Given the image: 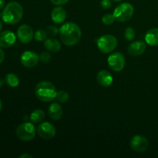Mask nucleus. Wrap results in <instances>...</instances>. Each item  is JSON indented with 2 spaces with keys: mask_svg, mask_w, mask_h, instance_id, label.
Listing matches in <instances>:
<instances>
[{
  "mask_svg": "<svg viewBox=\"0 0 158 158\" xmlns=\"http://www.w3.org/2000/svg\"><path fill=\"white\" fill-rule=\"evenodd\" d=\"M60 36L63 44L68 46H74L81 39V29L77 23L69 22L61 26L60 29Z\"/></svg>",
  "mask_w": 158,
  "mask_h": 158,
  "instance_id": "obj_1",
  "label": "nucleus"
},
{
  "mask_svg": "<svg viewBox=\"0 0 158 158\" xmlns=\"http://www.w3.org/2000/svg\"><path fill=\"white\" fill-rule=\"evenodd\" d=\"M23 9L17 2H10L4 8L2 13V19L4 23L9 25H15L22 19Z\"/></svg>",
  "mask_w": 158,
  "mask_h": 158,
  "instance_id": "obj_2",
  "label": "nucleus"
},
{
  "mask_svg": "<svg viewBox=\"0 0 158 158\" xmlns=\"http://www.w3.org/2000/svg\"><path fill=\"white\" fill-rule=\"evenodd\" d=\"M56 89L52 83L49 81L40 82L35 89L37 98L43 102H52L56 97Z\"/></svg>",
  "mask_w": 158,
  "mask_h": 158,
  "instance_id": "obj_3",
  "label": "nucleus"
},
{
  "mask_svg": "<svg viewBox=\"0 0 158 158\" xmlns=\"http://www.w3.org/2000/svg\"><path fill=\"white\" fill-rule=\"evenodd\" d=\"M134 13V8L131 3L124 2L119 5L114 11V15L116 19L120 23L131 19Z\"/></svg>",
  "mask_w": 158,
  "mask_h": 158,
  "instance_id": "obj_4",
  "label": "nucleus"
},
{
  "mask_svg": "<svg viewBox=\"0 0 158 158\" xmlns=\"http://www.w3.org/2000/svg\"><path fill=\"white\" fill-rule=\"evenodd\" d=\"M97 44L100 52L107 54L116 49L117 46V40L113 35H104L97 40Z\"/></svg>",
  "mask_w": 158,
  "mask_h": 158,
  "instance_id": "obj_5",
  "label": "nucleus"
},
{
  "mask_svg": "<svg viewBox=\"0 0 158 158\" xmlns=\"http://www.w3.org/2000/svg\"><path fill=\"white\" fill-rule=\"evenodd\" d=\"M35 128L32 123L25 122L17 127L16 135L22 141H30L35 136Z\"/></svg>",
  "mask_w": 158,
  "mask_h": 158,
  "instance_id": "obj_6",
  "label": "nucleus"
},
{
  "mask_svg": "<svg viewBox=\"0 0 158 158\" xmlns=\"http://www.w3.org/2000/svg\"><path fill=\"white\" fill-rule=\"evenodd\" d=\"M107 63L112 70L114 72H120L124 68L126 60L124 56L121 52H117L112 53L108 57Z\"/></svg>",
  "mask_w": 158,
  "mask_h": 158,
  "instance_id": "obj_7",
  "label": "nucleus"
},
{
  "mask_svg": "<svg viewBox=\"0 0 158 158\" xmlns=\"http://www.w3.org/2000/svg\"><path fill=\"white\" fill-rule=\"evenodd\" d=\"M131 149L137 153H143L148 150L149 142L145 137L141 135H135L131 138L130 142Z\"/></svg>",
  "mask_w": 158,
  "mask_h": 158,
  "instance_id": "obj_8",
  "label": "nucleus"
},
{
  "mask_svg": "<svg viewBox=\"0 0 158 158\" xmlns=\"http://www.w3.org/2000/svg\"><path fill=\"white\" fill-rule=\"evenodd\" d=\"M56 130L52 123L43 122L37 127V134L44 140H50L56 136Z\"/></svg>",
  "mask_w": 158,
  "mask_h": 158,
  "instance_id": "obj_9",
  "label": "nucleus"
},
{
  "mask_svg": "<svg viewBox=\"0 0 158 158\" xmlns=\"http://www.w3.org/2000/svg\"><path fill=\"white\" fill-rule=\"evenodd\" d=\"M21 63L27 68L35 67L40 61V56L33 51H25L20 57Z\"/></svg>",
  "mask_w": 158,
  "mask_h": 158,
  "instance_id": "obj_10",
  "label": "nucleus"
},
{
  "mask_svg": "<svg viewBox=\"0 0 158 158\" xmlns=\"http://www.w3.org/2000/svg\"><path fill=\"white\" fill-rule=\"evenodd\" d=\"M33 36V29L29 25H22L17 30V37H18L19 40L23 43H30Z\"/></svg>",
  "mask_w": 158,
  "mask_h": 158,
  "instance_id": "obj_11",
  "label": "nucleus"
},
{
  "mask_svg": "<svg viewBox=\"0 0 158 158\" xmlns=\"http://www.w3.org/2000/svg\"><path fill=\"white\" fill-rule=\"evenodd\" d=\"M16 40L15 34L9 30L0 32V48H9L13 46Z\"/></svg>",
  "mask_w": 158,
  "mask_h": 158,
  "instance_id": "obj_12",
  "label": "nucleus"
},
{
  "mask_svg": "<svg viewBox=\"0 0 158 158\" xmlns=\"http://www.w3.org/2000/svg\"><path fill=\"white\" fill-rule=\"evenodd\" d=\"M146 43L142 41H136L131 43L128 47V53L132 56H138L146 51Z\"/></svg>",
  "mask_w": 158,
  "mask_h": 158,
  "instance_id": "obj_13",
  "label": "nucleus"
},
{
  "mask_svg": "<svg viewBox=\"0 0 158 158\" xmlns=\"http://www.w3.org/2000/svg\"><path fill=\"white\" fill-rule=\"evenodd\" d=\"M51 18L52 22L56 24H61L66 20V11L65 10L64 8L58 6L52 9L51 12Z\"/></svg>",
  "mask_w": 158,
  "mask_h": 158,
  "instance_id": "obj_14",
  "label": "nucleus"
},
{
  "mask_svg": "<svg viewBox=\"0 0 158 158\" xmlns=\"http://www.w3.org/2000/svg\"><path fill=\"white\" fill-rule=\"evenodd\" d=\"M97 80L103 87H109L113 83V77L107 70H100L97 73Z\"/></svg>",
  "mask_w": 158,
  "mask_h": 158,
  "instance_id": "obj_15",
  "label": "nucleus"
},
{
  "mask_svg": "<svg viewBox=\"0 0 158 158\" xmlns=\"http://www.w3.org/2000/svg\"><path fill=\"white\" fill-rule=\"evenodd\" d=\"M48 113H49V117L52 120H58L61 118L63 115V108L60 103H52L49 105Z\"/></svg>",
  "mask_w": 158,
  "mask_h": 158,
  "instance_id": "obj_16",
  "label": "nucleus"
},
{
  "mask_svg": "<svg viewBox=\"0 0 158 158\" xmlns=\"http://www.w3.org/2000/svg\"><path fill=\"white\" fill-rule=\"evenodd\" d=\"M145 41L150 46H158V28H153L148 31L145 35Z\"/></svg>",
  "mask_w": 158,
  "mask_h": 158,
  "instance_id": "obj_17",
  "label": "nucleus"
},
{
  "mask_svg": "<svg viewBox=\"0 0 158 158\" xmlns=\"http://www.w3.org/2000/svg\"><path fill=\"white\" fill-rule=\"evenodd\" d=\"M44 42L45 47L49 52H58L60 50V49H61V44H60V41H58L56 39H46Z\"/></svg>",
  "mask_w": 158,
  "mask_h": 158,
  "instance_id": "obj_18",
  "label": "nucleus"
},
{
  "mask_svg": "<svg viewBox=\"0 0 158 158\" xmlns=\"http://www.w3.org/2000/svg\"><path fill=\"white\" fill-rule=\"evenodd\" d=\"M30 120L34 123H41L45 118V113L44 111L40 109H36L32 111L30 114Z\"/></svg>",
  "mask_w": 158,
  "mask_h": 158,
  "instance_id": "obj_19",
  "label": "nucleus"
},
{
  "mask_svg": "<svg viewBox=\"0 0 158 158\" xmlns=\"http://www.w3.org/2000/svg\"><path fill=\"white\" fill-rule=\"evenodd\" d=\"M6 82L11 87H16L19 84L18 77L14 73H8L6 77Z\"/></svg>",
  "mask_w": 158,
  "mask_h": 158,
  "instance_id": "obj_20",
  "label": "nucleus"
},
{
  "mask_svg": "<svg viewBox=\"0 0 158 158\" xmlns=\"http://www.w3.org/2000/svg\"><path fill=\"white\" fill-rule=\"evenodd\" d=\"M69 94H68L67 92H66L64 90H60L59 92H57L56 99V100L59 103H64L69 100Z\"/></svg>",
  "mask_w": 158,
  "mask_h": 158,
  "instance_id": "obj_21",
  "label": "nucleus"
},
{
  "mask_svg": "<svg viewBox=\"0 0 158 158\" xmlns=\"http://www.w3.org/2000/svg\"><path fill=\"white\" fill-rule=\"evenodd\" d=\"M46 37H47V33H46V30H43L41 29L36 30L34 33V38L38 42L45 41L46 40Z\"/></svg>",
  "mask_w": 158,
  "mask_h": 158,
  "instance_id": "obj_22",
  "label": "nucleus"
},
{
  "mask_svg": "<svg viewBox=\"0 0 158 158\" xmlns=\"http://www.w3.org/2000/svg\"><path fill=\"white\" fill-rule=\"evenodd\" d=\"M116 20L115 17H114V14L111 13H107L105 14L103 17H102V23L104 25L106 26H110V25H112L114 23V21Z\"/></svg>",
  "mask_w": 158,
  "mask_h": 158,
  "instance_id": "obj_23",
  "label": "nucleus"
},
{
  "mask_svg": "<svg viewBox=\"0 0 158 158\" xmlns=\"http://www.w3.org/2000/svg\"><path fill=\"white\" fill-rule=\"evenodd\" d=\"M124 37L127 41H132L135 38V31L132 27H127L124 32Z\"/></svg>",
  "mask_w": 158,
  "mask_h": 158,
  "instance_id": "obj_24",
  "label": "nucleus"
},
{
  "mask_svg": "<svg viewBox=\"0 0 158 158\" xmlns=\"http://www.w3.org/2000/svg\"><path fill=\"white\" fill-rule=\"evenodd\" d=\"M46 32L47 35L52 37L56 36V35H58V33H60V29H58V28H56L54 26H49L46 28Z\"/></svg>",
  "mask_w": 158,
  "mask_h": 158,
  "instance_id": "obj_25",
  "label": "nucleus"
},
{
  "mask_svg": "<svg viewBox=\"0 0 158 158\" xmlns=\"http://www.w3.org/2000/svg\"><path fill=\"white\" fill-rule=\"evenodd\" d=\"M51 60H52V56L49 52H41V54L40 55V60L43 63H49Z\"/></svg>",
  "mask_w": 158,
  "mask_h": 158,
  "instance_id": "obj_26",
  "label": "nucleus"
},
{
  "mask_svg": "<svg viewBox=\"0 0 158 158\" xmlns=\"http://www.w3.org/2000/svg\"><path fill=\"white\" fill-rule=\"evenodd\" d=\"M100 5H101V7L103 9H107L110 7L111 5H112V2H111L110 0H101Z\"/></svg>",
  "mask_w": 158,
  "mask_h": 158,
  "instance_id": "obj_27",
  "label": "nucleus"
},
{
  "mask_svg": "<svg viewBox=\"0 0 158 158\" xmlns=\"http://www.w3.org/2000/svg\"><path fill=\"white\" fill-rule=\"evenodd\" d=\"M50 1L55 6H63L67 3L69 0H50Z\"/></svg>",
  "mask_w": 158,
  "mask_h": 158,
  "instance_id": "obj_28",
  "label": "nucleus"
},
{
  "mask_svg": "<svg viewBox=\"0 0 158 158\" xmlns=\"http://www.w3.org/2000/svg\"><path fill=\"white\" fill-rule=\"evenodd\" d=\"M4 58H5V53H4V52H3L2 49L0 48V64H1V63L3 62Z\"/></svg>",
  "mask_w": 158,
  "mask_h": 158,
  "instance_id": "obj_29",
  "label": "nucleus"
},
{
  "mask_svg": "<svg viewBox=\"0 0 158 158\" xmlns=\"http://www.w3.org/2000/svg\"><path fill=\"white\" fill-rule=\"evenodd\" d=\"M32 155L29 154H23L22 155L19 156V158H32Z\"/></svg>",
  "mask_w": 158,
  "mask_h": 158,
  "instance_id": "obj_30",
  "label": "nucleus"
},
{
  "mask_svg": "<svg viewBox=\"0 0 158 158\" xmlns=\"http://www.w3.org/2000/svg\"><path fill=\"white\" fill-rule=\"evenodd\" d=\"M5 6V0H0V9L4 8Z\"/></svg>",
  "mask_w": 158,
  "mask_h": 158,
  "instance_id": "obj_31",
  "label": "nucleus"
},
{
  "mask_svg": "<svg viewBox=\"0 0 158 158\" xmlns=\"http://www.w3.org/2000/svg\"><path fill=\"white\" fill-rule=\"evenodd\" d=\"M3 83H4V81L2 79H0V87L3 86Z\"/></svg>",
  "mask_w": 158,
  "mask_h": 158,
  "instance_id": "obj_32",
  "label": "nucleus"
},
{
  "mask_svg": "<svg viewBox=\"0 0 158 158\" xmlns=\"http://www.w3.org/2000/svg\"><path fill=\"white\" fill-rule=\"evenodd\" d=\"M2 100L1 99H0V112H1L2 110Z\"/></svg>",
  "mask_w": 158,
  "mask_h": 158,
  "instance_id": "obj_33",
  "label": "nucleus"
},
{
  "mask_svg": "<svg viewBox=\"0 0 158 158\" xmlns=\"http://www.w3.org/2000/svg\"><path fill=\"white\" fill-rule=\"evenodd\" d=\"M2 23L1 21H0V31L2 30Z\"/></svg>",
  "mask_w": 158,
  "mask_h": 158,
  "instance_id": "obj_34",
  "label": "nucleus"
},
{
  "mask_svg": "<svg viewBox=\"0 0 158 158\" xmlns=\"http://www.w3.org/2000/svg\"><path fill=\"white\" fill-rule=\"evenodd\" d=\"M114 1H116V2H120V1H122V0H114Z\"/></svg>",
  "mask_w": 158,
  "mask_h": 158,
  "instance_id": "obj_35",
  "label": "nucleus"
},
{
  "mask_svg": "<svg viewBox=\"0 0 158 158\" xmlns=\"http://www.w3.org/2000/svg\"><path fill=\"white\" fill-rule=\"evenodd\" d=\"M1 17H2V13H1V12H0V18H1Z\"/></svg>",
  "mask_w": 158,
  "mask_h": 158,
  "instance_id": "obj_36",
  "label": "nucleus"
}]
</instances>
